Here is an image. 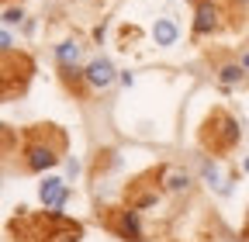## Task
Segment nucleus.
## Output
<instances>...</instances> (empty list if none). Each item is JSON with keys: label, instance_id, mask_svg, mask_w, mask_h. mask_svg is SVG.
Returning <instances> with one entry per match:
<instances>
[{"label": "nucleus", "instance_id": "nucleus-1", "mask_svg": "<svg viewBox=\"0 0 249 242\" xmlns=\"http://www.w3.org/2000/svg\"><path fill=\"white\" fill-rule=\"evenodd\" d=\"M7 232L18 242H80L83 239V225L66 218L59 207H49V211L18 207V215L7 222Z\"/></svg>", "mask_w": 249, "mask_h": 242}, {"label": "nucleus", "instance_id": "nucleus-2", "mask_svg": "<svg viewBox=\"0 0 249 242\" xmlns=\"http://www.w3.org/2000/svg\"><path fill=\"white\" fill-rule=\"evenodd\" d=\"M66 145H70L66 132L59 125H52V121L24 128V135H21V170L24 173H42V170L55 166L66 156Z\"/></svg>", "mask_w": 249, "mask_h": 242}, {"label": "nucleus", "instance_id": "nucleus-3", "mask_svg": "<svg viewBox=\"0 0 249 242\" xmlns=\"http://www.w3.org/2000/svg\"><path fill=\"white\" fill-rule=\"evenodd\" d=\"M197 145L208 156H229L239 145V121L225 107H211L197 128Z\"/></svg>", "mask_w": 249, "mask_h": 242}, {"label": "nucleus", "instance_id": "nucleus-4", "mask_svg": "<svg viewBox=\"0 0 249 242\" xmlns=\"http://www.w3.org/2000/svg\"><path fill=\"white\" fill-rule=\"evenodd\" d=\"M31 76H35V59L28 52H4V63H0V97L4 101H18L24 97V90L31 86Z\"/></svg>", "mask_w": 249, "mask_h": 242}, {"label": "nucleus", "instance_id": "nucleus-5", "mask_svg": "<svg viewBox=\"0 0 249 242\" xmlns=\"http://www.w3.org/2000/svg\"><path fill=\"white\" fill-rule=\"evenodd\" d=\"M166 180V166H156V170H145L139 173L128 187H124V204H128L132 211H142V207H152L156 201H160V184Z\"/></svg>", "mask_w": 249, "mask_h": 242}, {"label": "nucleus", "instance_id": "nucleus-6", "mask_svg": "<svg viewBox=\"0 0 249 242\" xmlns=\"http://www.w3.org/2000/svg\"><path fill=\"white\" fill-rule=\"evenodd\" d=\"M101 222H104V228H107L111 235H118V239H124V242H145L142 225H139L135 211H132L128 204H124V207H104Z\"/></svg>", "mask_w": 249, "mask_h": 242}, {"label": "nucleus", "instance_id": "nucleus-7", "mask_svg": "<svg viewBox=\"0 0 249 242\" xmlns=\"http://www.w3.org/2000/svg\"><path fill=\"white\" fill-rule=\"evenodd\" d=\"M218 11L211 0H197V21H194V32L197 35H211V32H218L222 28V21H218Z\"/></svg>", "mask_w": 249, "mask_h": 242}, {"label": "nucleus", "instance_id": "nucleus-8", "mask_svg": "<svg viewBox=\"0 0 249 242\" xmlns=\"http://www.w3.org/2000/svg\"><path fill=\"white\" fill-rule=\"evenodd\" d=\"M38 197H42L45 207H62V204H66V197H70V187L62 184L59 176H49L45 184L38 187Z\"/></svg>", "mask_w": 249, "mask_h": 242}, {"label": "nucleus", "instance_id": "nucleus-9", "mask_svg": "<svg viewBox=\"0 0 249 242\" xmlns=\"http://www.w3.org/2000/svg\"><path fill=\"white\" fill-rule=\"evenodd\" d=\"M114 80V66L107 63V59H93V63L87 66V83L90 86H107Z\"/></svg>", "mask_w": 249, "mask_h": 242}, {"label": "nucleus", "instance_id": "nucleus-10", "mask_svg": "<svg viewBox=\"0 0 249 242\" xmlns=\"http://www.w3.org/2000/svg\"><path fill=\"white\" fill-rule=\"evenodd\" d=\"M62 86L70 90V94H76L80 101H87V86H83V73H76V66H62Z\"/></svg>", "mask_w": 249, "mask_h": 242}, {"label": "nucleus", "instance_id": "nucleus-11", "mask_svg": "<svg viewBox=\"0 0 249 242\" xmlns=\"http://www.w3.org/2000/svg\"><path fill=\"white\" fill-rule=\"evenodd\" d=\"M152 38H156V45H173L177 42V24L173 21H156V28H152Z\"/></svg>", "mask_w": 249, "mask_h": 242}, {"label": "nucleus", "instance_id": "nucleus-12", "mask_svg": "<svg viewBox=\"0 0 249 242\" xmlns=\"http://www.w3.org/2000/svg\"><path fill=\"white\" fill-rule=\"evenodd\" d=\"M55 55H59V63H62V66H76V59H80V45H76V42H62V45L55 49Z\"/></svg>", "mask_w": 249, "mask_h": 242}, {"label": "nucleus", "instance_id": "nucleus-13", "mask_svg": "<svg viewBox=\"0 0 249 242\" xmlns=\"http://www.w3.org/2000/svg\"><path fill=\"white\" fill-rule=\"evenodd\" d=\"M114 166V149H101L97 156H93V176H101L104 170Z\"/></svg>", "mask_w": 249, "mask_h": 242}, {"label": "nucleus", "instance_id": "nucleus-14", "mask_svg": "<svg viewBox=\"0 0 249 242\" xmlns=\"http://www.w3.org/2000/svg\"><path fill=\"white\" fill-rule=\"evenodd\" d=\"M166 187H170V190L187 187V173H177V170H170V166H166Z\"/></svg>", "mask_w": 249, "mask_h": 242}, {"label": "nucleus", "instance_id": "nucleus-15", "mask_svg": "<svg viewBox=\"0 0 249 242\" xmlns=\"http://www.w3.org/2000/svg\"><path fill=\"white\" fill-rule=\"evenodd\" d=\"M204 180H208L211 187L225 190V184H222V176H218V166H214V163H204Z\"/></svg>", "mask_w": 249, "mask_h": 242}, {"label": "nucleus", "instance_id": "nucleus-16", "mask_svg": "<svg viewBox=\"0 0 249 242\" xmlns=\"http://www.w3.org/2000/svg\"><path fill=\"white\" fill-rule=\"evenodd\" d=\"M235 80H242V66H225L222 69V83H235Z\"/></svg>", "mask_w": 249, "mask_h": 242}, {"label": "nucleus", "instance_id": "nucleus-17", "mask_svg": "<svg viewBox=\"0 0 249 242\" xmlns=\"http://www.w3.org/2000/svg\"><path fill=\"white\" fill-rule=\"evenodd\" d=\"M4 21H7V24L21 21V11H18V7H7V11H4Z\"/></svg>", "mask_w": 249, "mask_h": 242}, {"label": "nucleus", "instance_id": "nucleus-18", "mask_svg": "<svg viewBox=\"0 0 249 242\" xmlns=\"http://www.w3.org/2000/svg\"><path fill=\"white\" fill-rule=\"evenodd\" d=\"M0 45H4V52H7V49H14V38H11V35L4 32V38H0Z\"/></svg>", "mask_w": 249, "mask_h": 242}, {"label": "nucleus", "instance_id": "nucleus-19", "mask_svg": "<svg viewBox=\"0 0 249 242\" xmlns=\"http://www.w3.org/2000/svg\"><path fill=\"white\" fill-rule=\"evenodd\" d=\"M242 66H246V69H249V55H246V59H242Z\"/></svg>", "mask_w": 249, "mask_h": 242}, {"label": "nucleus", "instance_id": "nucleus-20", "mask_svg": "<svg viewBox=\"0 0 249 242\" xmlns=\"http://www.w3.org/2000/svg\"><path fill=\"white\" fill-rule=\"evenodd\" d=\"M246 173H249V156H246Z\"/></svg>", "mask_w": 249, "mask_h": 242}]
</instances>
